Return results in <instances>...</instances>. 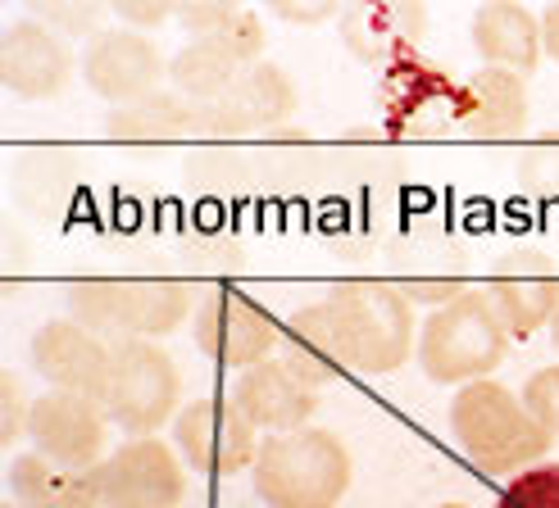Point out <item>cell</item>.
<instances>
[{
	"label": "cell",
	"mask_w": 559,
	"mask_h": 508,
	"mask_svg": "<svg viewBox=\"0 0 559 508\" xmlns=\"http://www.w3.org/2000/svg\"><path fill=\"white\" fill-rule=\"evenodd\" d=\"M451 436L468 463H478L483 472H500V476L506 472L519 476L527 468H537L555 440L542 422L527 413L523 395H514L510 386H500L491 377L455 390Z\"/></svg>",
	"instance_id": "6da1fadb"
},
{
	"label": "cell",
	"mask_w": 559,
	"mask_h": 508,
	"mask_svg": "<svg viewBox=\"0 0 559 508\" xmlns=\"http://www.w3.org/2000/svg\"><path fill=\"white\" fill-rule=\"evenodd\" d=\"M332 336H337V359L342 368L382 377L396 373L401 363L418 350V323L414 304L382 281H346L328 300Z\"/></svg>",
	"instance_id": "7a4b0ae2"
},
{
	"label": "cell",
	"mask_w": 559,
	"mask_h": 508,
	"mask_svg": "<svg viewBox=\"0 0 559 508\" xmlns=\"http://www.w3.org/2000/svg\"><path fill=\"white\" fill-rule=\"evenodd\" d=\"M418 368L437 386L487 382L510 354V327L496 314L487 291H468L455 304L428 314L418 327Z\"/></svg>",
	"instance_id": "3957f363"
},
{
	"label": "cell",
	"mask_w": 559,
	"mask_h": 508,
	"mask_svg": "<svg viewBox=\"0 0 559 508\" xmlns=\"http://www.w3.org/2000/svg\"><path fill=\"white\" fill-rule=\"evenodd\" d=\"M250 476L269 508H337L350 486V449L328 427L283 432L260 445Z\"/></svg>",
	"instance_id": "277c9868"
},
{
	"label": "cell",
	"mask_w": 559,
	"mask_h": 508,
	"mask_svg": "<svg viewBox=\"0 0 559 508\" xmlns=\"http://www.w3.org/2000/svg\"><path fill=\"white\" fill-rule=\"evenodd\" d=\"M187 281H73L69 318L100 341H155L187 323L191 314Z\"/></svg>",
	"instance_id": "5b68a950"
},
{
	"label": "cell",
	"mask_w": 559,
	"mask_h": 508,
	"mask_svg": "<svg viewBox=\"0 0 559 508\" xmlns=\"http://www.w3.org/2000/svg\"><path fill=\"white\" fill-rule=\"evenodd\" d=\"M182 400V373L155 341H115V363H109V386L100 404L119 432L155 436L164 422L178 418Z\"/></svg>",
	"instance_id": "8992f818"
},
{
	"label": "cell",
	"mask_w": 559,
	"mask_h": 508,
	"mask_svg": "<svg viewBox=\"0 0 559 508\" xmlns=\"http://www.w3.org/2000/svg\"><path fill=\"white\" fill-rule=\"evenodd\" d=\"M260 427L250 422L233 395H205V400H187L182 413L174 418V440H178V455L191 472H205V476H233L255 468L260 459Z\"/></svg>",
	"instance_id": "52a82bcc"
},
{
	"label": "cell",
	"mask_w": 559,
	"mask_h": 508,
	"mask_svg": "<svg viewBox=\"0 0 559 508\" xmlns=\"http://www.w3.org/2000/svg\"><path fill=\"white\" fill-rule=\"evenodd\" d=\"M96 491H100V508H182L187 499L182 455L159 436L123 440L96 468Z\"/></svg>",
	"instance_id": "ba28073f"
},
{
	"label": "cell",
	"mask_w": 559,
	"mask_h": 508,
	"mask_svg": "<svg viewBox=\"0 0 559 508\" xmlns=\"http://www.w3.org/2000/svg\"><path fill=\"white\" fill-rule=\"evenodd\" d=\"M105 427L109 413L92 395H73V390H46L33 400V422H27V436H33L37 455H46L50 463L73 468V472H92L105 459Z\"/></svg>",
	"instance_id": "9c48e42d"
},
{
	"label": "cell",
	"mask_w": 559,
	"mask_h": 508,
	"mask_svg": "<svg viewBox=\"0 0 559 508\" xmlns=\"http://www.w3.org/2000/svg\"><path fill=\"white\" fill-rule=\"evenodd\" d=\"M191 331H195L201 354H210L214 363H228L237 373L273 359V346H277V336H283L260 304H250L237 291H210L201 304H195Z\"/></svg>",
	"instance_id": "30bf717a"
},
{
	"label": "cell",
	"mask_w": 559,
	"mask_h": 508,
	"mask_svg": "<svg viewBox=\"0 0 559 508\" xmlns=\"http://www.w3.org/2000/svg\"><path fill=\"white\" fill-rule=\"evenodd\" d=\"M33 373L50 386V390H73V395H92L100 400L109 386V363H115V346L92 336L87 327H78L73 318H50L37 327L33 346Z\"/></svg>",
	"instance_id": "8fae6325"
},
{
	"label": "cell",
	"mask_w": 559,
	"mask_h": 508,
	"mask_svg": "<svg viewBox=\"0 0 559 508\" xmlns=\"http://www.w3.org/2000/svg\"><path fill=\"white\" fill-rule=\"evenodd\" d=\"M82 77L87 87L109 100V105H132L151 92H159V77H169L164 69V55L155 50V41L146 33H128V27H115V33H96L82 50Z\"/></svg>",
	"instance_id": "7c38bea8"
},
{
	"label": "cell",
	"mask_w": 559,
	"mask_h": 508,
	"mask_svg": "<svg viewBox=\"0 0 559 508\" xmlns=\"http://www.w3.org/2000/svg\"><path fill=\"white\" fill-rule=\"evenodd\" d=\"M73 55L64 37L41 19H19L0 37V82L19 100H50L69 87Z\"/></svg>",
	"instance_id": "4fadbf2b"
},
{
	"label": "cell",
	"mask_w": 559,
	"mask_h": 508,
	"mask_svg": "<svg viewBox=\"0 0 559 508\" xmlns=\"http://www.w3.org/2000/svg\"><path fill=\"white\" fill-rule=\"evenodd\" d=\"M233 404L255 422L260 432L283 436V432H300L305 422H310V413L319 409V386L305 373H296L283 354H273V359L255 363V368L237 373Z\"/></svg>",
	"instance_id": "5bb4252c"
},
{
	"label": "cell",
	"mask_w": 559,
	"mask_h": 508,
	"mask_svg": "<svg viewBox=\"0 0 559 508\" xmlns=\"http://www.w3.org/2000/svg\"><path fill=\"white\" fill-rule=\"evenodd\" d=\"M473 50L487 60V69H506L527 77L542 64V19L519 5V0H487L473 14Z\"/></svg>",
	"instance_id": "9a60e30c"
},
{
	"label": "cell",
	"mask_w": 559,
	"mask_h": 508,
	"mask_svg": "<svg viewBox=\"0 0 559 508\" xmlns=\"http://www.w3.org/2000/svg\"><path fill=\"white\" fill-rule=\"evenodd\" d=\"M10 495L23 508H100L96 468L73 472V468L50 463L37 449L10 459Z\"/></svg>",
	"instance_id": "2e32d148"
},
{
	"label": "cell",
	"mask_w": 559,
	"mask_h": 508,
	"mask_svg": "<svg viewBox=\"0 0 559 508\" xmlns=\"http://www.w3.org/2000/svg\"><path fill=\"white\" fill-rule=\"evenodd\" d=\"M195 119V105L182 100L178 92H151L132 105H119L105 114V136L123 141V146H169V141L187 136Z\"/></svg>",
	"instance_id": "e0dca14e"
},
{
	"label": "cell",
	"mask_w": 559,
	"mask_h": 508,
	"mask_svg": "<svg viewBox=\"0 0 559 508\" xmlns=\"http://www.w3.org/2000/svg\"><path fill=\"white\" fill-rule=\"evenodd\" d=\"M228 109V119L246 132V128H273V123H287L296 114V87L283 69L273 64H246L241 77L233 82V92L218 100Z\"/></svg>",
	"instance_id": "ac0fdd59"
},
{
	"label": "cell",
	"mask_w": 559,
	"mask_h": 508,
	"mask_svg": "<svg viewBox=\"0 0 559 508\" xmlns=\"http://www.w3.org/2000/svg\"><path fill=\"white\" fill-rule=\"evenodd\" d=\"M527 128L523 77L506 69H483L468 82V132L473 136H519Z\"/></svg>",
	"instance_id": "d6986e66"
},
{
	"label": "cell",
	"mask_w": 559,
	"mask_h": 508,
	"mask_svg": "<svg viewBox=\"0 0 559 508\" xmlns=\"http://www.w3.org/2000/svg\"><path fill=\"white\" fill-rule=\"evenodd\" d=\"M283 359L292 363L296 373L310 377L319 390L342 373L328 304H305V309H296V314L287 318V327H283Z\"/></svg>",
	"instance_id": "ffe728a7"
},
{
	"label": "cell",
	"mask_w": 559,
	"mask_h": 508,
	"mask_svg": "<svg viewBox=\"0 0 559 508\" xmlns=\"http://www.w3.org/2000/svg\"><path fill=\"white\" fill-rule=\"evenodd\" d=\"M246 64H237L228 50H218L210 41H191L174 55V64H169V77H174V87L182 100L191 105H218L223 96L233 92V82L241 77Z\"/></svg>",
	"instance_id": "44dd1931"
},
{
	"label": "cell",
	"mask_w": 559,
	"mask_h": 508,
	"mask_svg": "<svg viewBox=\"0 0 559 508\" xmlns=\"http://www.w3.org/2000/svg\"><path fill=\"white\" fill-rule=\"evenodd\" d=\"M178 19L191 27V41H210L218 50H228L237 64H255L260 50H264V23L250 10H237V5H195V10H182Z\"/></svg>",
	"instance_id": "7402d4cb"
},
{
	"label": "cell",
	"mask_w": 559,
	"mask_h": 508,
	"mask_svg": "<svg viewBox=\"0 0 559 508\" xmlns=\"http://www.w3.org/2000/svg\"><path fill=\"white\" fill-rule=\"evenodd\" d=\"M496 314L506 318L510 336H533L537 327H546L559 309V281L550 277H527V273H514V277H496L487 287Z\"/></svg>",
	"instance_id": "603a6c76"
},
{
	"label": "cell",
	"mask_w": 559,
	"mask_h": 508,
	"mask_svg": "<svg viewBox=\"0 0 559 508\" xmlns=\"http://www.w3.org/2000/svg\"><path fill=\"white\" fill-rule=\"evenodd\" d=\"M496 508H559V463H537L500 491Z\"/></svg>",
	"instance_id": "cb8c5ba5"
},
{
	"label": "cell",
	"mask_w": 559,
	"mask_h": 508,
	"mask_svg": "<svg viewBox=\"0 0 559 508\" xmlns=\"http://www.w3.org/2000/svg\"><path fill=\"white\" fill-rule=\"evenodd\" d=\"M523 404H527V413H533L550 436H559V363H550V368L527 377Z\"/></svg>",
	"instance_id": "d4e9b609"
},
{
	"label": "cell",
	"mask_w": 559,
	"mask_h": 508,
	"mask_svg": "<svg viewBox=\"0 0 559 508\" xmlns=\"http://www.w3.org/2000/svg\"><path fill=\"white\" fill-rule=\"evenodd\" d=\"M27 422H33V400L23 395L19 373L0 377V440L14 445L19 436H27Z\"/></svg>",
	"instance_id": "484cf974"
},
{
	"label": "cell",
	"mask_w": 559,
	"mask_h": 508,
	"mask_svg": "<svg viewBox=\"0 0 559 508\" xmlns=\"http://www.w3.org/2000/svg\"><path fill=\"white\" fill-rule=\"evenodd\" d=\"M409 304H428L432 309V314H437V309H445V304H455L460 295H468L473 287H468V281H460V277H414V281H401V287H396Z\"/></svg>",
	"instance_id": "4316f807"
},
{
	"label": "cell",
	"mask_w": 559,
	"mask_h": 508,
	"mask_svg": "<svg viewBox=\"0 0 559 508\" xmlns=\"http://www.w3.org/2000/svg\"><path fill=\"white\" fill-rule=\"evenodd\" d=\"M542 50L559 64V5H550V10L542 14Z\"/></svg>",
	"instance_id": "83f0119b"
},
{
	"label": "cell",
	"mask_w": 559,
	"mask_h": 508,
	"mask_svg": "<svg viewBox=\"0 0 559 508\" xmlns=\"http://www.w3.org/2000/svg\"><path fill=\"white\" fill-rule=\"evenodd\" d=\"M123 19H132V23H164L169 19V10H159V5H115Z\"/></svg>",
	"instance_id": "f1b7e54d"
},
{
	"label": "cell",
	"mask_w": 559,
	"mask_h": 508,
	"mask_svg": "<svg viewBox=\"0 0 559 508\" xmlns=\"http://www.w3.org/2000/svg\"><path fill=\"white\" fill-rule=\"evenodd\" d=\"M277 14L283 19H328L332 5H314V10H296V5H277Z\"/></svg>",
	"instance_id": "f546056e"
},
{
	"label": "cell",
	"mask_w": 559,
	"mask_h": 508,
	"mask_svg": "<svg viewBox=\"0 0 559 508\" xmlns=\"http://www.w3.org/2000/svg\"><path fill=\"white\" fill-rule=\"evenodd\" d=\"M550 341H555V350H559V309H555V318H550Z\"/></svg>",
	"instance_id": "4dcf8cb0"
},
{
	"label": "cell",
	"mask_w": 559,
	"mask_h": 508,
	"mask_svg": "<svg viewBox=\"0 0 559 508\" xmlns=\"http://www.w3.org/2000/svg\"><path fill=\"white\" fill-rule=\"evenodd\" d=\"M437 508H464V504H437Z\"/></svg>",
	"instance_id": "1f68e13d"
},
{
	"label": "cell",
	"mask_w": 559,
	"mask_h": 508,
	"mask_svg": "<svg viewBox=\"0 0 559 508\" xmlns=\"http://www.w3.org/2000/svg\"><path fill=\"white\" fill-rule=\"evenodd\" d=\"M5 508H23V504H14V499H10V504H5Z\"/></svg>",
	"instance_id": "d6a6232c"
}]
</instances>
